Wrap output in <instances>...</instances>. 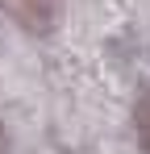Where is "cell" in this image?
Here are the masks:
<instances>
[{"mask_svg":"<svg viewBox=\"0 0 150 154\" xmlns=\"http://www.w3.org/2000/svg\"><path fill=\"white\" fill-rule=\"evenodd\" d=\"M8 17L29 33H38V29L46 33L58 21V0H8Z\"/></svg>","mask_w":150,"mask_h":154,"instance_id":"cell-1","label":"cell"},{"mask_svg":"<svg viewBox=\"0 0 150 154\" xmlns=\"http://www.w3.org/2000/svg\"><path fill=\"white\" fill-rule=\"evenodd\" d=\"M133 129H138V142L150 150V92L138 100V108H133Z\"/></svg>","mask_w":150,"mask_h":154,"instance_id":"cell-2","label":"cell"},{"mask_svg":"<svg viewBox=\"0 0 150 154\" xmlns=\"http://www.w3.org/2000/svg\"><path fill=\"white\" fill-rule=\"evenodd\" d=\"M0 154H8V137H4V129H0Z\"/></svg>","mask_w":150,"mask_h":154,"instance_id":"cell-3","label":"cell"}]
</instances>
